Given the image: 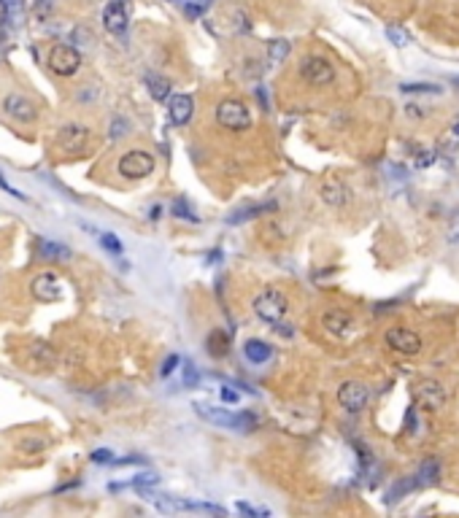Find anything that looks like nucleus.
Instances as JSON below:
<instances>
[{"mask_svg": "<svg viewBox=\"0 0 459 518\" xmlns=\"http://www.w3.org/2000/svg\"><path fill=\"white\" fill-rule=\"evenodd\" d=\"M30 292H33V297L38 302H57L63 297V286H60V281H57L54 273H41V275L33 278Z\"/></svg>", "mask_w": 459, "mask_h": 518, "instance_id": "9b49d317", "label": "nucleus"}, {"mask_svg": "<svg viewBox=\"0 0 459 518\" xmlns=\"http://www.w3.org/2000/svg\"><path fill=\"white\" fill-rule=\"evenodd\" d=\"M0 189H5V192H8L11 197H16V200H25V194H22V192H16V189H14V186L8 184V181H5L3 176H0Z\"/></svg>", "mask_w": 459, "mask_h": 518, "instance_id": "72a5a7b5", "label": "nucleus"}, {"mask_svg": "<svg viewBox=\"0 0 459 518\" xmlns=\"http://www.w3.org/2000/svg\"><path fill=\"white\" fill-rule=\"evenodd\" d=\"M386 38L394 43V46H408V33L405 30H400V27H386Z\"/></svg>", "mask_w": 459, "mask_h": 518, "instance_id": "a878e982", "label": "nucleus"}, {"mask_svg": "<svg viewBox=\"0 0 459 518\" xmlns=\"http://www.w3.org/2000/svg\"><path fill=\"white\" fill-rule=\"evenodd\" d=\"M383 340H386V346H389L392 351L405 354V357L419 354L421 346H424V343H421V335L414 333V330H408V327H392V330H386Z\"/></svg>", "mask_w": 459, "mask_h": 518, "instance_id": "6e6552de", "label": "nucleus"}, {"mask_svg": "<svg viewBox=\"0 0 459 518\" xmlns=\"http://www.w3.org/2000/svg\"><path fill=\"white\" fill-rule=\"evenodd\" d=\"M100 235V243H103V249H109V251H114L116 257L122 254V243L116 240V235L114 232H98Z\"/></svg>", "mask_w": 459, "mask_h": 518, "instance_id": "393cba45", "label": "nucleus"}, {"mask_svg": "<svg viewBox=\"0 0 459 518\" xmlns=\"http://www.w3.org/2000/svg\"><path fill=\"white\" fill-rule=\"evenodd\" d=\"M268 52H270V63H273V65H281V63L287 60V54H289V43H287V41H273Z\"/></svg>", "mask_w": 459, "mask_h": 518, "instance_id": "5701e85b", "label": "nucleus"}, {"mask_svg": "<svg viewBox=\"0 0 459 518\" xmlns=\"http://www.w3.org/2000/svg\"><path fill=\"white\" fill-rule=\"evenodd\" d=\"M36 254L43 262H68L71 259V249L63 246V243H54V240H38Z\"/></svg>", "mask_w": 459, "mask_h": 518, "instance_id": "f3484780", "label": "nucleus"}, {"mask_svg": "<svg viewBox=\"0 0 459 518\" xmlns=\"http://www.w3.org/2000/svg\"><path fill=\"white\" fill-rule=\"evenodd\" d=\"M227 351H230L227 333H222V330H214V333L208 335V354H211V357H225Z\"/></svg>", "mask_w": 459, "mask_h": 518, "instance_id": "412c9836", "label": "nucleus"}, {"mask_svg": "<svg viewBox=\"0 0 459 518\" xmlns=\"http://www.w3.org/2000/svg\"><path fill=\"white\" fill-rule=\"evenodd\" d=\"M273 208H276V203H265V205H249V208H243V211L232 214V216H230V224H238V222H246V219H254V216H260V214H268V211H273Z\"/></svg>", "mask_w": 459, "mask_h": 518, "instance_id": "4be33fe9", "label": "nucleus"}, {"mask_svg": "<svg viewBox=\"0 0 459 518\" xmlns=\"http://www.w3.org/2000/svg\"><path fill=\"white\" fill-rule=\"evenodd\" d=\"M238 510L240 513H249V516H265L268 510H257V508H251V505H246V502H238Z\"/></svg>", "mask_w": 459, "mask_h": 518, "instance_id": "473e14b6", "label": "nucleus"}, {"mask_svg": "<svg viewBox=\"0 0 459 518\" xmlns=\"http://www.w3.org/2000/svg\"><path fill=\"white\" fill-rule=\"evenodd\" d=\"M194 410L205 418V421H211V424H219V427H230V429H254L257 427V418L251 416V413H240V416H235V413H230V410H225V407H211V405H194Z\"/></svg>", "mask_w": 459, "mask_h": 518, "instance_id": "39448f33", "label": "nucleus"}, {"mask_svg": "<svg viewBox=\"0 0 459 518\" xmlns=\"http://www.w3.org/2000/svg\"><path fill=\"white\" fill-rule=\"evenodd\" d=\"M251 311H254L257 319H262L265 324L278 327V324L284 322L287 311H289V302H287V295H284V292L268 286V289H262V292H257V295L251 297Z\"/></svg>", "mask_w": 459, "mask_h": 518, "instance_id": "f257e3e1", "label": "nucleus"}, {"mask_svg": "<svg viewBox=\"0 0 459 518\" xmlns=\"http://www.w3.org/2000/svg\"><path fill=\"white\" fill-rule=\"evenodd\" d=\"M225 400H230V403H232V400H238V394H235V392H230V389H227V392H225Z\"/></svg>", "mask_w": 459, "mask_h": 518, "instance_id": "c9c22d12", "label": "nucleus"}, {"mask_svg": "<svg viewBox=\"0 0 459 518\" xmlns=\"http://www.w3.org/2000/svg\"><path fill=\"white\" fill-rule=\"evenodd\" d=\"M5 22H8V3L0 0V25H5Z\"/></svg>", "mask_w": 459, "mask_h": 518, "instance_id": "f704fd0d", "label": "nucleus"}, {"mask_svg": "<svg viewBox=\"0 0 459 518\" xmlns=\"http://www.w3.org/2000/svg\"><path fill=\"white\" fill-rule=\"evenodd\" d=\"M454 84H457V87H459V76H457V78H454Z\"/></svg>", "mask_w": 459, "mask_h": 518, "instance_id": "4c0bfd02", "label": "nucleus"}, {"mask_svg": "<svg viewBox=\"0 0 459 518\" xmlns=\"http://www.w3.org/2000/svg\"><path fill=\"white\" fill-rule=\"evenodd\" d=\"M89 144V127L84 124H65L60 133H57V146L63 151H84V146Z\"/></svg>", "mask_w": 459, "mask_h": 518, "instance_id": "9d476101", "label": "nucleus"}, {"mask_svg": "<svg viewBox=\"0 0 459 518\" xmlns=\"http://www.w3.org/2000/svg\"><path fill=\"white\" fill-rule=\"evenodd\" d=\"M192 111H194V103H192L190 95H173L168 100V116L176 127H184L192 119Z\"/></svg>", "mask_w": 459, "mask_h": 518, "instance_id": "f8f14e48", "label": "nucleus"}, {"mask_svg": "<svg viewBox=\"0 0 459 518\" xmlns=\"http://www.w3.org/2000/svg\"><path fill=\"white\" fill-rule=\"evenodd\" d=\"M243 354H246V359H249L251 365H265L270 357H273V346H270V343H265V340H257V337H251V340H246V346H243Z\"/></svg>", "mask_w": 459, "mask_h": 518, "instance_id": "a211bd4d", "label": "nucleus"}, {"mask_svg": "<svg viewBox=\"0 0 459 518\" xmlns=\"http://www.w3.org/2000/svg\"><path fill=\"white\" fill-rule=\"evenodd\" d=\"M322 324H324L327 333L338 335V337H346V335L354 330V319L346 311H327L322 316Z\"/></svg>", "mask_w": 459, "mask_h": 518, "instance_id": "4468645a", "label": "nucleus"}, {"mask_svg": "<svg viewBox=\"0 0 459 518\" xmlns=\"http://www.w3.org/2000/svg\"><path fill=\"white\" fill-rule=\"evenodd\" d=\"M414 486H416V483H414V478H411V481H405V483L400 481L397 486H394V488H392V491H389V502L400 499V494H405V491H408V488H414Z\"/></svg>", "mask_w": 459, "mask_h": 518, "instance_id": "cd10ccee", "label": "nucleus"}, {"mask_svg": "<svg viewBox=\"0 0 459 518\" xmlns=\"http://www.w3.org/2000/svg\"><path fill=\"white\" fill-rule=\"evenodd\" d=\"M103 22H106V27H109L111 33H116V36H122V33L127 30V11H124V3H122V0H111V3L106 5Z\"/></svg>", "mask_w": 459, "mask_h": 518, "instance_id": "2eb2a0df", "label": "nucleus"}, {"mask_svg": "<svg viewBox=\"0 0 459 518\" xmlns=\"http://www.w3.org/2000/svg\"><path fill=\"white\" fill-rule=\"evenodd\" d=\"M400 92H429V95H440V87L427 84V81H414V84H400Z\"/></svg>", "mask_w": 459, "mask_h": 518, "instance_id": "b1692460", "label": "nucleus"}, {"mask_svg": "<svg viewBox=\"0 0 459 518\" xmlns=\"http://www.w3.org/2000/svg\"><path fill=\"white\" fill-rule=\"evenodd\" d=\"M154 168H157L154 157L149 151H141V148H133V151L122 154V159H119V165H116L119 176H124V179H130V181H138V179L152 176Z\"/></svg>", "mask_w": 459, "mask_h": 518, "instance_id": "f03ea898", "label": "nucleus"}, {"mask_svg": "<svg viewBox=\"0 0 459 518\" xmlns=\"http://www.w3.org/2000/svg\"><path fill=\"white\" fill-rule=\"evenodd\" d=\"M46 65H49V71L54 76L71 78L81 68V54H78L74 46H68V43H57V46H52V52L46 57Z\"/></svg>", "mask_w": 459, "mask_h": 518, "instance_id": "20e7f679", "label": "nucleus"}, {"mask_svg": "<svg viewBox=\"0 0 459 518\" xmlns=\"http://www.w3.org/2000/svg\"><path fill=\"white\" fill-rule=\"evenodd\" d=\"M449 243H459V211L449 222Z\"/></svg>", "mask_w": 459, "mask_h": 518, "instance_id": "c756f323", "label": "nucleus"}, {"mask_svg": "<svg viewBox=\"0 0 459 518\" xmlns=\"http://www.w3.org/2000/svg\"><path fill=\"white\" fill-rule=\"evenodd\" d=\"M368 400H370V389L365 383H359V381H346V383H341V389H338V403L351 416L362 413L365 405H368Z\"/></svg>", "mask_w": 459, "mask_h": 518, "instance_id": "0eeeda50", "label": "nucleus"}, {"mask_svg": "<svg viewBox=\"0 0 459 518\" xmlns=\"http://www.w3.org/2000/svg\"><path fill=\"white\" fill-rule=\"evenodd\" d=\"M454 135H459V119H457V124H454Z\"/></svg>", "mask_w": 459, "mask_h": 518, "instance_id": "e433bc0d", "label": "nucleus"}, {"mask_svg": "<svg viewBox=\"0 0 459 518\" xmlns=\"http://www.w3.org/2000/svg\"><path fill=\"white\" fill-rule=\"evenodd\" d=\"M146 87H149V95H152L154 100H168L170 98V81L162 78V76L149 74L146 76Z\"/></svg>", "mask_w": 459, "mask_h": 518, "instance_id": "aec40b11", "label": "nucleus"}, {"mask_svg": "<svg viewBox=\"0 0 459 518\" xmlns=\"http://www.w3.org/2000/svg\"><path fill=\"white\" fill-rule=\"evenodd\" d=\"M405 429L416 435V407H411V410H408V418H405Z\"/></svg>", "mask_w": 459, "mask_h": 518, "instance_id": "2f4dec72", "label": "nucleus"}, {"mask_svg": "<svg viewBox=\"0 0 459 518\" xmlns=\"http://www.w3.org/2000/svg\"><path fill=\"white\" fill-rule=\"evenodd\" d=\"M173 214L176 216H181V219H187V222H197V216L192 214V208L184 203V200H179V203H173Z\"/></svg>", "mask_w": 459, "mask_h": 518, "instance_id": "bb28decb", "label": "nucleus"}, {"mask_svg": "<svg viewBox=\"0 0 459 518\" xmlns=\"http://www.w3.org/2000/svg\"><path fill=\"white\" fill-rule=\"evenodd\" d=\"M319 194H322V200H324L327 205H335V208L348 203V186H346L341 179H335V176H330V179L322 184Z\"/></svg>", "mask_w": 459, "mask_h": 518, "instance_id": "ddd939ff", "label": "nucleus"}, {"mask_svg": "<svg viewBox=\"0 0 459 518\" xmlns=\"http://www.w3.org/2000/svg\"><path fill=\"white\" fill-rule=\"evenodd\" d=\"M300 76L311 87H330L335 81V68H333L330 60H324L319 54H311L300 63Z\"/></svg>", "mask_w": 459, "mask_h": 518, "instance_id": "423d86ee", "label": "nucleus"}, {"mask_svg": "<svg viewBox=\"0 0 459 518\" xmlns=\"http://www.w3.org/2000/svg\"><path fill=\"white\" fill-rule=\"evenodd\" d=\"M216 122L230 133H243V130L251 127V113L246 109V103L227 98L216 106Z\"/></svg>", "mask_w": 459, "mask_h": 518, "instance_id": "7ed1b4c3", "label": "nucleus"}, {"mask_svg": "<svg viewBox=\"0 0 459 518\" xmlns=\"http://www.w3.org/2000/svg\"><path fill=\"white\" fill-rule=\"evenodd\" d=\"M419 394L424 400V407H429V410H440L443 403H446V389L438 381H421Z\"/></svg>", "mask_w": 459, "mask_h": 518, "instance_id": "dca6fc26", "label": "nucleus"}, {"mask_svg": "<svg viewBox=\"0 0 459 518\" xmlns=\"http://www.w3.org/2000/svg\"><path fill=\"white\" fill-rule=\"evenodd\" d=\"M179 362H181L179 357H168V359H165V365H162V370H159V372H162V375H170V372L179 368Z\"/></svg>", "mask_w": 459, "mask_h": 518, "instance_id": "7c9ffc66", "label": "nucleus"}, {"mask_svg": "<svg viewBox=\"0 0 459 518\" xmlns=\"http://www.w3.org/2000/svg\"><path fill=\"white\" fill-rule=\"evenodd\" d=\"M92 462H98V464H106V462H114V451H109V448H98V451L92 453Z\"/></svg>", "mask_w": 459, "mask_h": 518, "instance_id": "c85d7f7f", "label": "nucleus"}, {"mask_svg": "<svg viewBox=\"0 0 459 518\" xmlns=\"http://www.w3.org/2000/svg\"><path fill=\"white\" fill-rule=\"evenodd\" d=\"M3 111L8 113L14 122H22V124H30L38 116L36 103L30 98H25V95H5L3 98Z\"/></svg>", "mask_w": 459, "mask_h": 518, "instance_id": "1a4fd4ad", "label": "nucleus"}, {"mask_svg": "<svg viewBox=\"0 0 459 518\" xmlns=\"http://www.w3.org/2000/svg\"><path fill=\"white\" fill-rule=\"evenodd\" d=\"M438 481H440V462L438 459H424L414 483L416 486H435Z\"/></svg>", "mask_w": 459, "mask_h": 518, "instance_id": "6ab92c4d", "label": "nucleus"}]
</instances>
